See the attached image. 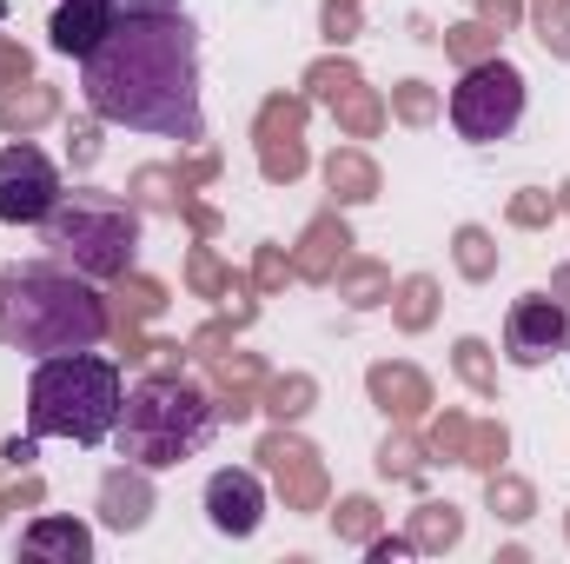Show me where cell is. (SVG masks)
<instances>
[{"mask_svg":"<svg viewBox=\"0 0 570 564\" xmlns=\"http://www.w3.org/2000/svg\"><path fill=\"white\" fill-rule=\"evenodd\" d=\"M87 107L114 127L199 146V33L186 13H120V27L80 60Z\"/></svg>","mask_w":570,"mask_h":564,"instance_id":"6da1fadb","label":"cell"},{"mask_svg":"<svg viewBox=\"0 0 570 564\" xmlns=\"http://www.w3.org/2000/svg\"><path fill=\"white\" fill-rule=\"evenodd\" d=\"M114 332L107 299L94 292V280H80L73 266H20L0 273V339L20 352H94Z\"/></svg>","mask_w":570,"mask_h":564,"instance_id":"7a4b0ae2","label":"cell"},{"mask_svg":"<svg viewBox=\"0 0 570 564\" xmlns=\"http://www.w3.org/2000/svg\"><path fill=\"white\" fill-rule=\"evenodd\" d=\"M120 366L94 359V352H53L40 359L33 386H27V431L33 438H73V445H100L120 425Z\"/></svg>","mask_w":570,"mask_h":564,"instance_id":"3957f363","label":"cell"},{"mask_svg":"<svg viewBox=\"0 0 570 564\" xmlns=\"http://www.w3.org/2000/svg\"><path fill=\"white\" fill-rule=\"evenodd\" d=\"M213 425H219V399L206 386L179 372H146L120 406V451L146 471H166V465H186L213 438Z\"/></svg>","mask_w":570,"mask_h":564,"instance_id":"277c9868","label":"cell"},{"mask_svg":"<svg viewBox=\"0 0 570 564\" xmlns=\"http://www.w3.org/2000/svg\"><path fill=\"white\" fill-rule=\"evenodd\" d=\"M47 253L60 266H73L80 280H127L134 273V253H140V206L134 200H114V193H60V206L47 213Z\"/></svg>","mask_w":570,"mask_h":564,"instance_id":"5b68a950","label":"cell"},{"mask_svg":"<svg viewBox=\"0 0 570 564\" xmlns=\"http://www.w3.org/2000/svg\"><path fill=\"white\" fill-rule=\"evenodd\" d=\"M518 120H524V74L511 60H498V54L464 67V80L451 87V127L464 140L491 146V140H511Z\"/></svg>","mask_w":570,"mask_h":564,"instance_id":"8992f818","label":"cell"},{"mask_svg":"<svg viewBox=\"0 0 570 564\" xmlns=\"http://www.w3.org/2000/svg\"><path fill=\"white\" fill-rule=\"evenodd\" d=\"M60 206V166L40 146L13 140L0 153V226H47Z\"/></svg>","mask_w":570,"mask_h":564,"instance_id":"52a82bcc","label":"cell"},{"mask_svg":"<svg viewBox=\"0 0 570 564\" xmlns=\"http://www.w3.org/2000/svg\"><path fill=\"white\" fill-rule=\"evenodd\" d=\"M305 114H312L305 94H273V100L259 107V120H253L259 173H266L273 186H292V179L312 166V153H305Z\"/></svg>","mask_w":570,"mask_h":564,"instance_id":"ba28073f","label":"cell"},{"mask_svg":"<svg viewBox=\"0 0 570 564\" xmlns=\"http://www.w3.org/2000/svg\"><path fill=\"white\" fill-rule=\"evenodd\" d=\"M259 465L273 471L285 512H325V492H332L325 458H318V451H312L292 425H279V431H266V438H259Z\"/></svg>","mask_w":570,"mask_h":564,"instance_id":"9c48e42d","label":"cell"},{"mask_svg":"<svg viewBox=\"0 0 570 564\" xmlns=\"http://www.w3.org/2000/svg\"><path fill=\"white\" fill-rule=\"evenodd\" d=\"M570 346V312L551 299V292H524L504 319V352L511 366H544Z\"/></svg>","mask_w":570,"mask_h":564,"instance_id":"30bf717a","label":"cell"},{"mask_svg":"<svg viewBox=\"0 0 570 564\" xmlns=\"http://www.w3.org/2000/svg\"><path fill=\"white\" fill-rule=\"evenodd\" d=\"M206 518H213V532H226V538H253L259 518H266L259 478H253V471H213V478H206Z\"/></svg>","mask_w":570,"mask_h":564,"instance_id":"8fae6325","label":"cell"},{"mask_svg":"<svg viewBox=\"0 0 570 564\" xmlns=\"http://www.w3.org/2000/svg\"><path fill=\"white\" fill-rule=\"evenodd\" d=\"M206 379H213V399H219V419H253L259 412V392H266V366L259 352H213L206 359Z\"/></svg>","mask_w":570,"mask_h":564,"instance_id":"7c38bea8","label":"cell"},{"mask_svg":"<svg viewBox=\"0 0 570 564\" xmlns=\"http://www.w3.org/2000/svg\"><path fill=\"white\" fill-rule=\"evenodd\" d=\"M365 392H372V406L392 425H412V419L431 412V379L419 366H405V359H379V366L365 372Z\"/></svg>","mask_w":570,"mask_h":564,"instance_id":"4fadbf2b","label":"cell"},{"mask_svg":"<svg viewBox=\"0 0 570 564\" xmlns=\"http://www.w3.org/2000/svg\"><path fill=\"white\" fill-rule=\"evenodd\" d=\"M352 260V226L338 220V206L332 213H318L305 233H298V246H292V273L305 285H332V273Z\"/></svg>","mask_w":570,"mask_h":564,"instance_id":"5bb4252c","label":"cell"},{"mask_svg":"<svg viewBox=\"0 0 570 564\" xmlns=\"http://www.w3.org/2000/svg\"><path fill=\"white\" fill-rule=\"evenodd\" d=\"M114 27H120V0H60V13H53L47 40H53V54L87 60Z\"/></svg>","mask_w":570,"mask_h":564,"instance_id":"9a60e30c","label":"cell"},{"mask_svg":"<svg viewBox=\"0 0 570 564\" xmlns=\"http://www.w3.org/2000/svg\"><path fill=\"white\" fill-rule=\"evenodd\" d=\"M100 518L114 532H140L153 518V471L146 465H120V471L100 478Z\"/></svg>","mask_w":570,"mask_h":564,"instance_id":"2e32d148","label":"cell"},{"mask_svg":"<svg viewBox=\"0 0 570 564\" xmlns=\"http://www.w3.org/2000/svg\"><path fill=\"white\" fill-rule=\"evenodd\" d=\"M325 186H332V206H365V200L385 193L372 153H358V146H332V159H325Z\"/></svg>","mask_w":570,"mask_h":564,"instance_id":"e0dca14e","label":"cell"},{"mask_svg":"<svg viewBox=\"0 0 570 564\" xmlns=\"http://www.w3.org/2000/svg\"><path fill=\"white\" fill-rule=\"evenodd\" d=\"M27 558H60V564H87L94 558V532L80 518H33L27 538H20Z\"/></svg>","mask_w":570,"mask_h":564,"instance_id":"ac0fdd59","label":"cell"},{"mask_svg":"<svg viewBox=\"0 0 570 564\" xmlns=\"http://www.w3.org/2000/svg\"><path fill=\"white\" fill-rule=\"evenodd\" d=\"M53 114H60V94H53L47 80H20V87L0 94V134H13V140H27V134L47 127Z\"/></svg>","mask_w":570,"mask_h":564,"instance_id":"d6986e66","label":"cell"},{"mask_svg":"<svg viewBox=\"0 0 570 564\" xmlns=\"http://www.w3.org/2000/svg\"><path fill=\"white\" fill-rule=\"evenodd\" d=\"M120 292L107 299V319H114V339H127V332H140L146 319H159L166 312V285L146 280V273H127V280H114Z\"/></svg>","mask_w":570,"mask_h":564,"instance_id":"ffe728a7","label":"cell"},{"mask_svg":"<svg viewBox=\"0 0 570 564\" xmlns=\"http://www.w3.org/2000/svg\"><path fill=\"white\" fill-rule=\"evenodd\" d=\"M186 200H193V186H186L179 166H140V173H134V206H140V213H173V220H179Z\"/></svg>","mask_w":570,"mask_h":564,"instance_id":"44dd1931","label":"cell"},{"mask_svg":"<svg viewBox=\"0 0 570 564\" xmlns=\"http://www.w3.org/2000/svg\"><path fill=\"white\" fill-rule=\"evenodd\" d=\"M332 285H338V299H345L352 312H372V305L392 299V273H385L379 260H345V266L332 273Z\"/></svg>","mask_w":570,"mask_h":564,"instance_id":"7402d4cb","label":"cell"},{"mask_svg":"<svg viewBox=\"0 0 570 564\" xmlns=\"http://www.w3.org/2000/svg\"><path fill=\"white\" fill-rule=\"evenodd\" d=\"M318 406V379L312 372H279V379H266V392H259V412H273L279 425L305 419Z\"/></svg>","mask_w":570,"mask_h":564,"instance_id":"603a6c76","label":"cell"},{"mask_svg":"<svg viewBox=\"0 0 570 564\" xmlns=\"http://www.w3.org/2000/svg\"><path fill=\"white\" fill-rule=\"evenodd\" d=\"M405 538H412L419 552H451V545L464 538V512H458V505H438V498H431V505H419V512H412Z\"/></svg>","mask_w":570,"mask_h":564,"instance_id":"cb8c5ba5","label":"cell"},{"mask_svg":"<svg viewBox=\"0 0 570 564\" xmlns=\"http://www.w3.org/2000/svg\"><path fill=\"white\" fill-rule=\"evenodd\" d=\"M438 319V280L431 273H412L405 285H392V325L399 332H425Z\"/></svg>","mask_w":570,"mask_h":564,"instance_id":"d4e9b609","label":"cell"},{"mask_svg":"<svg viewBox=\"0 0 570 564\" xmlns=\"http://www.w3.org/2000/svg\"><path fill=\"white\" fill-rule=\"evenodd\" d=\"M332 114H338V127H345L352 140H372V134L385 127V100H379L365 80H358V87H345V94L332 100Z\"/></svg>","mask_w":570,"mask_h":564,"instance_id":"484cf974","label":"cell"},{"mask_svg":"<svg viewBox=\"0 0 570 564\" xmlns=\"http://www.w3.org/2000/svg\"><path fill=\"white\" fill-rule=\"evenodd\" d=\"M498 40H504V33H498L484 13H478V20H458V27H444V54H451L458 67H478V60H491V54H498Z\"/></svg>","mask_w":570,"mask_h":564,"instance_id":"4316f807","label":"cell"},{"mask_svg":"<svg viewBox=\"0 0 570 564\" xmlns=\"http://www.w3.org/2000/svg\"><path fill=\"white\" fill-rule=\"evenodd\" d=\"M484 505H491V512H498V518H504V525H524V518H531V512H538V492H531V485H524V478H511V471H504V465H498V471H491V478H484Z\"/></svg>","mask_w":570,"mask_h":564,"instance_id":"83f0119b","label":"cell"},{"mask_svg":"<svg viewBox=\"0 0 570 564\" xmlns=\"http://www.w3.org/2000/svg\"><path fill=\"white\" fill-rule=\"evenodd\" d=\"M425 438H412L405 425L399 431H385V445H379V478H399V485H412L419 471H425Z\"/></svg>","mask_w":570,"mask_h":564,"instance_id":"f1b7e54d","label":"cell"},{"mask_svg":"<svg viewBox=\"0 0 570 564\" xmlns=\"http://www.w3.org/2000/svg\"><path fill=\"white\" fill-rule=\"evenodd\" d=\"M451 260H458V273L464 280H491L498 273V240L484 233V226H458V240H451Z\"/></svg>","mask_w":570,"mask_h":564,"instance_id":"f546056e","label":"cell"},{"mask_svg":"<svg viewBox=\"0 0 570 564\" xmlns=\"http://www.w3.org/2000/svg\"><path fill=\"white\" fill-rule=\"evenodd\" d=\"M358 80H365V74H358L345 54H332V60H312V67H305V100L332 107V100H338L345 87H358Z\"/></svg>","mask_w":570,"mask_h":564,"instance_id":"4dcf8cb0","label":"cell"},{"mask_svg":"<svg viewBox=\"0 0 570 564\" xmlns=\"http://www.w3.org/2000/svg\"><path fill=\"white\" fill-rule=\"evenodd\" d=\"M186 285H193L199 299H226V292L239 285V273H233L213 246H193V253H186Z\"/></svg>","mask_w":570,"mask_h":564,"instance_id":"1f68e13d","label":"cell"},{"mask_svg":"<svg viewBox=\"0 0 570 564\" xmlns=\"http://www.w3.org/2000/svg\"><path fill=\"white\" fill-rule=\"evenodd\" d=\"M504 451H511V431H504V425L498 419H471V445H464V465H471V471H484V478H491V471H498V465H504Z\"/></svg>","mask_w":570,"mask_h":564,"instance_id":"d6a6232c","label":"cell"},{"mask_svg":"<svg viewBox=\"0 0 570 564\" xmlns=\"http://www.w3.org/2000/svg\"><path fill=\"white\" fill-rule=\"evenodd\" d=\"M564 206H558V193L551 186H524V193H511V206H504V220L511 226H524V233H538V226H551Z\"/></svg>","mask_w":570,"mask_h":564,"instance_id":"836d02e7","label":"cell"},{"mask_svg":"<svg viewBox=\"0 0 570 564\" xmlns=\"http://www.w3.org/2000/svg\"><path fill=\"white\" fill-rule=\"evenodd\" d=\"M458 379L478 399H498V366H491V346L484 339H458Z\"/></svg>","mask_w":570,"mask_h":564,"instance_id":"e575fe53","label":"cell"},{"mask_svg":"<svg viewBox=\"0 0 570 564\" xmlns=\"http://www.w3.org/2000/svg\"><path fill=\"white\" fill-rule=\"evenodd\" d=\"M385 114L405 120V127H431V120H438V87H425V80H399Z\"/></svg>","mask_w":570,"mask_h":564,"instance_id":"d590c367","label":"cell"},{"mask_svg":"<svg viewBox=\"0 0 570 564\" xmlns=\"http://www.w3.org/2000/svg\"><path fill=\"white\" fill-rule=\"evenodd\" d=\"M531 13V27H538V47L551 54V60H564L570 54V7L564 0H538V7H524Z\"/></svg>","mask_w":570,"mask_h":564,"instance_id":"8d00e7d4","label":"cell"},{"mask_svg":"<svg viewBox=\"0 0 570 564\" xmlns=\"http://www.w3.org/2000/svg\"><path fill=\"white\" fill-rule=\"evenodd\" d=\"M464 445H471V419L464 412H438L425 431V451L431 458H444V465H464Z\"/></svg>","mask_w":570,"mask_h":564,"instance_id":"74e56055","label":"cell"},{"mask_svg":"<svg viewBox=\"0 0 570 564\" xmlns=\"http://www.w3.org/2000/svg\"><path fill=\"white\" fill-rule=\"evenodd\" d=\"M332 532H338L345 545H372V538H379V505H372V498H345V505L332 512Z\"/></svg>","mask_w":570,"mask_h":564,"instance_id":"f35d334b","label":"cell"},{"mask_svg":"<svg viewBox=\"0 0 570 564\" xmlns=\"http://www.w3.org/2000/svg\"><path fill=\"white\" fill-rule=\"evenodd\" d=\"M285 280H298V273H292V253H285V246H259V260H253V292L273 299V292H285Z\"/></svg>","mask_w":570,"mask_h":564,"instance_id":"ab89813d","label":"cell"},{"mask_svg":"<svg viewBox=\"0 0 570 564\" xmlns=\"http://www.w3.org/2000/svg\"><path fill=\"white\" fill-rule=\"evenodd\" d=\"M318 27H325L332 47H345V40L365 33V13H358V0H325V7H318Z\"/></svg>","mask_w":570,"mask_h":564,"instance_id":"60d3db41","label":"cell"},{"mask_svg":"<svg viewBox=\"0 0 570 564\" xmlns=\"http://www.w3.org/2000/svg\"><path fill=\"white\" fill-rule=\"evenodd\" d=\"M67 159H73L80 173H87V166L100 159V114H94V120H73V127H67Z\"/></svg>","mask_w":570,"mask_h":564,"instance_id":"b9f144b4","label":"cell"},{"mask_svg":"<svg viewBox=\"0 0 570 564\" xmlns=\"http://www.w3.org/2000/svg\"><path fill=\"white\" fill-rule=\"evenodd\" d=\"M233 332H239V319H213V325H199V332L186 339V352H193V359L206 366L213 352H226V346H233Z\"/></svg>","mask_w":570,"mask_h":564,"instance_id":"7bdbcfd3","label":"cell"},{"mask_svg":"<svg viewBox=\"0 0 570 564\" xmlns=\"http://www.w3.org/2000/svg\"><path fill=\"white\" fill-rule=\"evenodd\" d=\"M27 74H33V60H27V47L0 33V94H7V87H20Z\"/></svg>","mask_w":570,"mask_h":564,"instance_id":"ee69618b","label":"cell"},{"mask_svg":"<svg viewBox=\"0 0 570 564\" xmlns=\"http://www.w3.org/2000/svg\"><path fill=\"white\" fill-rule=\"evenodd\" d=\"M40 498H47V485H40V478H33V471H20V478H13V485H7V505H13V512H33V505H40Z\"/></svg>","mask_w":570,"mask_h":564,"instance_id":"f6af8a7d","label":"cell"},{"mask_svg":"<svg viewBox=\"0 0 570 564\" xmlns=\"http://www.w3.org/2000/svg\"><path fill=\"white\" fill-rule=\"evenodd\" d=\"M478 13H484L498 33H511V27L524 20V0H478Z\"/></svg>","mask_w":570,"mask_h":564,"instance_id":"bcb514c9","label":"cell"},{"mask_svg":"<svg viewBox=\"0 0 570 564\" xmlns=\"http://www.w3.org/2000/svg\"><path fill=\"white\" fill-rule=\"evenodd\" d=\"M0 458H7V471H33V458H40L33 431H27V438H7V445H0Z\"/></svg>","mask_w":570,"mask_h":564,"instance_id":"7dc6e473","label":"cell"},{"mask_svg":"<svg viewBox=\"0 0 570 564\" xmlns=\"http://www.w3.org/2000/svg\"><path fill=\"white\" fill-rule=\"evenodd\" d=\"M365 552H372V564H392V558H412V552H419V545H412V538H405V532H399V538H385V532H379V538H372V545H365Z\"/></svg>","mask_w":570,"mask_h":564,"instance_id":"c3c4849f","label":"cell"},{"mask_svg":"<svg viewBox=\"0 0 570 564\" xmlns=\"http://www.w3.org/2000/svg\"><path fill=\"white\" fill-rule=\"evenodd\" d=\"M179 220H186L199 240H213V233H219V213H213V206H199V200H186V206H179Z\"/></svg>","mask_w":570,"mask_h":564,"instance_id":"681fc988","label":"cell"},{"mask_svg":"<svg viewBox=\"0 0 570 564\" xmlns=\"http://www.w3.org/2000/svg\"><path fill=\"white\" fill-rule=\"evenodd\" d=\"M120 13H179V0H120Z\"/></svg>","mask_w":570,"mask_h":564,"instance_id":"f907efd6","label":"cell"},{"mask_svg":"<svg viewBox=\"0 0 570 564\" xmlns=\"http://www.w3.org/2000/svg\"><path fill=\"white\" fill-rule=\"evenodd\" d=\"M551 299L570 312V266H564V273H551Z\"/></svg>","mask_w":570,"mask_h":564,"instance_id":"816d5d0a","label":"cell"},{"mask_svg":"<svg viewBox=\"0 0 570 564\" xmlns=\"http://www.w3.org/2000/svg\"><path fill=\"white\" fill-rule=\"evenodd\" d=\"M558 206H564V213H570V179H564V193H558Z\"/></svg>","mask_w":570,"mask_h":564,"instance_id":"f5cc1de1","label":"cell"},{"mask_svg":"<svg viewBox=\"0 0 570 564\" xmlns=\"http://www.w3.org/2000/svg\"><path fill=\"white\" fill-rule=\"evenodd\" d=\"M564 538H570V512H564Z\"/></svg>","mask_w":570,"mask_h":564,"instance_id":"db71d44e","label":"cell"},{"mask_svg":"<svg viewBox=\"0 0 570 564\" xmlns=\"http://www.w3.org/2000/svg\"><path fill=\"white\" fill-rule=\"evenodd\" d=\"M564 7H570V0H564Z\"/></svg>","mask_w":570,"mask_h":564,"instance_id":"11a10c76","label":"cell"}]
</instances>
